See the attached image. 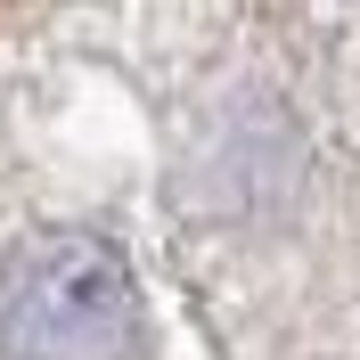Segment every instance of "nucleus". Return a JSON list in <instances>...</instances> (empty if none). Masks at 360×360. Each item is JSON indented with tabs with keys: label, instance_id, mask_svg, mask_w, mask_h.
<instances>
[{
	"label": "nucleus",
	"instance_id": "obj_1",
	"mask_svg": "<svg viewBox=\"0 0 360 360\" xmlns=\"http://www.w3.org/2000/svg\"><path fill=\"white\" fill-rule=\"evenodd\" d=\"M139 295L131 270L90 229L25 238L0 270V352L8 360H131Z\"/></svg>",
	"mask_w": 360,
	"mask_h": 360
}]
</instances>
